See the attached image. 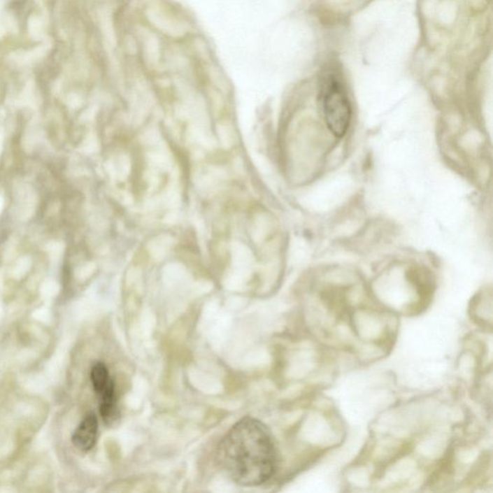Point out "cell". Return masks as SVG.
<instances>
[{
	"label": "cell",
	"mask_w": 493,
	"mask_h": 493,
	"mask_svg": "<svg viewBox=\"0 0 493 493\" xmlns=\"http://www.w3.org/2000/svg\"><path fill=\"white\" fill-rule=\"evenodd\" d=\"M217 459L235 483L255 487L264 484L275 474L278 455L267 427L257 419L245 417L222 439Z\"/></svg>",
	"instance_id": "cell-1"
},
{
	"label": "cell",
	"mask_w": 493,
	"mask_h": 493,
	"mask_svg": "<svg viewBox=\"0 0 493 493\" xmlns=\"http://www.w3.org/2000/svg\"><path fill=\"white\" fill-rule=\"evenodd\" d=\"M322 108L329 129L334 136L343 137L351 122V106L338 81L331 79L322 92Z\"/></svg>",
	"instance_id": "cell-2"
},
{
	"label": "cell",
	"mask_w": 493,
	"mask_h": 493,
	"mask_svg": "<svg viewBox=\"0 0 493 493\" xmlns=\"http://www.w3.org/2000/svg\"><path fill=\"white\" fill-rule=\"evenodd\" d=\"M98 429V419L94 413H89L73 434V443L76 448L85 452L91 450L96 443Z\"/></svg>",
	"instance_id": "cell-3"
},
{
	"label": "cell",
	"mask_w": 493,
	"mask_h": 493,
	"mask_svg": "<svg viewBox=\"0 0 493 493\" xmlns=\"http://www.w3.org/2000/svg\"><path fill=\"white\" fill-rule=\"evenodd\" d=\"M99 413L104 422L112 426L119 419V408L117 405L116 392L113 380L103 392L99 393Z\"/></svg>",
	"instance_id": "cell-4"
},
{
	"label": "cell",
	"mask_w": 493,
	"mask_h": 493,
	"mask_svg": "<svg viewBox=\"0 0 493 493\" xmlns=\"http://www.w3.org/2000/svg\"><path fill=\"white\" fill-rule=\"evenodd\" d=\"M91 380L92 384H93L94 392L99 395V393L106 390L107 385L113 380L109 376V372L106 365L102 364V362H97V364L92 367Z\"/></svg>",
	"instance_id": "cell-5"
}]
</instances>
